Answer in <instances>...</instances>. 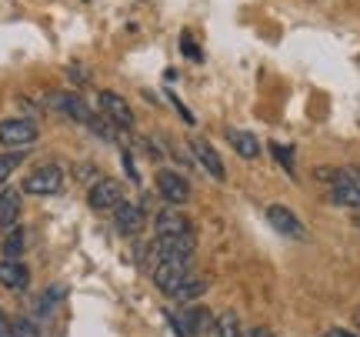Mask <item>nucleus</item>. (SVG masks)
Wrapping results in <instances>:
<instances>
[{"mask_svg":"<svg viewBox=\"0 0 360 337\" xmlns=\"http://www.w3.org/2000/svg\"><path fill=\"white\" fill-rule=\"evenodd\" d=\"M114 224H117V231L120 234H127V237H134V234H141L143 231V210L137 208V204H117L114 208Z\"/></svg>","mask_w":360,"mask_h":337,"instance_id":"f8f14e48","label":"nucleus"},{"mask_svg":"<svg viewBox=\"0 0 360 337\" xmlns=\"http://www.w3.org/2000/svg\"><path fill=\"white\" fill-rule=\"evenodd\" d=\"M30 284V271L17 257H4L0 260V287L7 291H24Z\"/></svg>","mask_w":360,"mask_h":337,"instance_id":"ddd939ff","label":"nucleus"},{"mask_svg":"<svg viewBox=\"0 0 360 337\" xmlns=\"http://www.w3.org/2000/svg\"><path fill=\"white\" fill-rule=\"evenodd\" d=\"M13 337H40V334H37V327H34V321L20 317V321H13Z\"/></svg>","mask_w":360,"mask_h":337,"instance_id":"5701e85b","label":"nucleus"},{"mask_svg":"<svg viewBox=\"0 0 360 337\" xmlns=\"http://www.w3.org/2000/svg\"><path fill=\"white\" fill-rule=\"evenodd\" d=\"M20 250H24V231L13 227L11 237L4 241V257H20Z\"/></svg>","mask_w":360,"mask_h":337,"instance_id":"4be33fe9","label":"nucleus"},{"mask_svg":"<svg viewBox=\"0 0 360 337\" xmlns=\"http://www.w3.org/2000/svg\"><path fill=\"white\" fill-rule=\"evenodd\" d=\"M247 337H277V334H274L270 327H254V331H250Z\"/></svg>","mask_w":360,"mask_h":337,"instance_id":"bb28decb","label":"nucleus"},{"mask_svg":"<svg viewBox=\"0 0 360 337\" xmlns=\"http://www.w3.org/2000/svg\"><path fill=\"white\" fill-rule=\"evenodd\" d=\"M150 274H154V284L164 291V294H174L187 277H191V257H167L160 260V264H154L150 267Z\"/></svg>","mask_w":360,"mask_h":337,"instance_id":"20e7f679","label":"nucleus"},{"mask_svg":"<svg viewBox=\"0 0 360 337\" xmlns=\"http://www.w3.org/2000/svg\"><path fill=\"white\" fill-rule=\"evenodd\" d=\"M7 334H13V321L4 314V307H0V337H7Z\"/></svg>","mask_w":360,"mask_h":337,"instance_id":"a878e982","label":"nucleus"},{"mask_svg":"<svg viewBox=\"0 0 360 337\" xmlns=\"http://www.w3.org/2000/svg\"><path fill=\"white\" fill-rule=\"evenodd\" d=\"M34 141H37L34 120H27V117L0 120V144H4V147H27V144H34Z\"/></svg>","mask_w":360,"mask_h":337,"instance_id":"39448f33","label":"nucleus"},{"mask_svg":"<svg viewBox=\"0 0 360 337\" xmlns=\"http://www.w3.org/2000/svg\"><path fill=\"white\" fill-rule=\"evenodd\" d=\"M154 231L157 234H193V224H191V217L174 204V208H164L154 217Z\"/></svg>","mask_w":360,"mask_h":337,"instance_id":"9b49d317","label":"nucleus"},{"mask_svg":"<svg viewBox=\"0 0 360 337\" xmlns=\"http://www.w3.org/2000/svg\"><path fill=\"white\" fill-rule=\"evenodd\" d=\"M267 221L270 227L277 234H283V237H290V241H304L307 237V227L297 221V214L290 208H283V204H270L267 208Z\"/></svg>","mask_w":360,"mask_h":337,"instance_id":"0eeeda50","label":"nucleus"},{"mask_svg":"<svg viewBox=\"0 0 360 337\" xmlns=\"http://www.w3.org/2000/svg\"><path fill=\"white\" fill-rule=\"evenodd\" d=\"M157 191H160V197L167 204H177V208L191 201V181L184 174H177V170H160L157 174Z\"/></svg>","mask_w":360,"mask_h":337,"instance_id":"423d86ee","label":"nucleus"},{"mask_svg":"<svg viewBox=\"0 0 360 337\" xmlns=\"http://www.w3.org/2000/svg\"><path fill=\"white\" fill-rule=\"evenodd\" d=\"M330 201L337 208H347L360 214V187L357 184H330Z\"/></svg>","mask_w":360,"mask_h":337,"instance_id":"dca6fc26","label":"nucleus"},{"mask_svg":"<svg viewBox=\"0 0 360 337\" xmlns=\"http://www.w3.org/2000/svg\"><path fill=\"white\" fill-rule=\"evenodd\" d=\"M191 147H193V154H197V160H200V167H204L207 174L214 177V181H224V177H227V170H224V164H220L217 151H214V147H210L204 137H193Z\"/></svg>","mask_w":360,"mask_h":337,"instance_id":"4468645a","label":"nucleus"},{"mask_svg":"<svg viewBox=\"0 0 360 337\" xmlns=\"http://www.w3.org/2000/svg\"><path fill=\"white\" fill-rule=\"evenodd\" d=\"M60 187H64V170L57 164H40L37 170H30L24 177V194H34V197L60 194Z\"/></svg>","mask_w":360,"mask_h":337,"instance_id":"7ed1b4c3","label":"nucleus"},{"mask_svg":"<svg viewBox=\"0 0 360 337\" xmlns=\"http://www.w3.org/2000/svg\"><path fill=\"white\" fill-rule=\"evenodd\" d=\"M60 298H64V284H53L51 291H47V294H44V298L37 300V314H40V317H44V314H51V311H53V304H57Z\"/></svg>","mask_w":360,"mask_h":337,"instance_id":"412c9836","label":"nucleus"},{"mask_svg":"<svg viewBox=\"0 0 360 337\" xmlns=\"http://www.w3.org/2000/svg\"><path fill=\"white\" fill-rule=\"evenodd\" d=\"M170 324L177 331V337H214V324L217 317L207 311V307H187L180 314H170Z\"/></svg>","mask_w":360,"mask_h":337,"instance_id":"f03ea898","label":"nucleus"},{"mask_svg":"<svg viewBox=\"0 0 360 337\" xmlns=\"http://www.w3.org/2000/svg\"><path fill=\"white\" fill-rule=\"evenodd\" d=\"M20 217V191H0V227H13Z\"/></svg>","mask_w":360,"mask_h":337,"instance_id":"f3484780","label":"nucleus"},{"mask_svg":"<svg viewBox=\"0 0 360 337\" xmlns=\"http://www.w3.org/2000/svg\"><path fill=\"white\" fill-rule=\"evenodd\" d=\"M204 294H207V281H200V277H187L170 298L180 300V304H187V300H197V298H204Z\"/></svg>","mask_w":360,"mask_h":337,"instance_id":"a211bd4d","label":"nucleus"},{"mask_svg":"<svg viewBox=\"0 0 360 337\" xmlns=\"http://www.w3.org/2000/svg\"><path fill=\"white\" fill-rule=\"evenodd\" d=\"M47 104H51L53 110H60L64 117H70V120H80V124H87V127H90V120H94V114H90L87 107H84V101H80L77 94L57 91V94H51V101H47Z\"/></svg>","mask_w":360,"mask_h":337,"instance_id":"9d476101","label":"nucleus"},{"mask_svg":"<svg viewBox=\"0 0 360 337\" xmlns=\"http://www.w3.org/2000/svg\"><path fill=\"white\" fill-rule=\"evenodd\" d=\"M193 247H197L193 234H157L154 244L147 247V260L154 267V264H160V260H167V257H191Z\"/></svg>","mask_w":360,"mask_h":337,"instance_id":"f257e3e1","label":"nucleus"},{"mask_svg":"<svg viewBox=\"0 0 360 337\" xmlns=\"http://www.w3.org/2000/svg\"><path fill=\"white\" fill-rule=\"evenodd\" d=\"M24 157L27 154L20 151V147H17V151H11V154H0V187L11 181V174L20 167V160H24Z\"/></svg>","mask_w":360,"mask_h":337,"instance_id":"aec40b11","label":"nucleus"},{"mask_svg":"<svg viewBox=\"0 0 360 337\" xmlns=\"http://www.w3.org/2000/svg\"><path fill=\"white\" fill-rule=\"evenodd\" d=\"M214 337H244V331H240V317H237L233 311L217 314V324H214Z\"/></svg>","mask_w":360,"mask_h":337,"instance_id":"6ab92c4d","label":"nucleus"},{"mask_svg":"<svg viewBox=\"0 0 360 337\" xmlns=\"http://www.w3.org/2000/svg\"><path fill=\"white\" fill-rule=\"evenodd\" d=\"M270 151H274V157H277L283 167H287V174H294V157H290V151H287V147H281V144H270Z\"/></svg>","mask_w":360,"mask_h":337,"instance_id":"b1692460","label":"nucleus"},{"mask_svg":"<svg viewBox=\"0 0 360 337\" xmlns=\"http://www.w3.org/2000/svg\"><path fill=\"white\" fill-rule=\"evenodd\" d=\"M7 337H13V334H7Z\"/></svg>","mask_w":360,"mask_h":337,"instance_id":"c756f323","label":"nucleus"},{"mask_svg":"<svg viewBox=\"0 0 360 337\" xmlns=\"http://www.w3.org/2000/svg\"><path fill=\"white\" fill-rule=\"evenodd\" d=\"M323 337H350V334H344V331H330V334H323Z\"/></svg>","mask_w":360,"mask_h":337,"instance_id":"cd10ccee","label":"nucleus"},{"mask_svg":"<svg viewBox=\"0 0 360 337\" xmlns=\"http://www.w3.org/2000/svg\"><path fill=\"white\" fill-rule=\"evenodd\" d=\"M101 110L107 114V120L110 124H117V127H134V110H130V104L120 97V94L114 91H101Z\"/></svg>","mask_w":360,"mask_h":337,"instance_id":"6e6552de","label":"nucleus"},{"mask_svg":"<svg viewBox=\"0 0 360 337\" xmlns=\"http://www.w3.org/2000/svg\"><path fill=\"white\" fill-rule=\"evenodd\" d=\"M180 44H184V53H187V57H191V61H200V51H197V47H193L191 34H184V37H180Z\"/></svg>","mask_w":360,"mask_h":337,"instance_id":"393cba45","label":"nucleus"},{"mask_svg":"<svg viewBox=\"0 0 360 337\" xmlns=\"http://www.w3.org/2000/svg\"><path fill=\"white\" fill-rule=\"evenodd\" d=\"M357 324H360V314H357Z\"/></svg>","mask_w":360,"mask_h":337,"instance_id":"c85d7f7f","label":"nucleus"},{"mask_svg":"<svg viewBox=\"0 0 360 337\" xmlns=\"http://www.w3.org/2000/svg\"><path fill=\"white\" fill-rule=\"evenodd\" d=\"M227 141H231V147L240 157H244V160H254V157H260V141L254 137V134H250V130L231 127V130H227Z\"/></svg>","mask_w":360,"mask_h":337,"instance_id":"2eb2a0df","label":"nucleus"},{"mask_svg":"<svg viewBox=\"0 0 360 337\" xmlns=\"http://www.w3.org/2000/svg\"><path fill=\"white\" fill-rule=\"evenodd\" d=\"M87 204L94 210H114L117 204H120V184L110 181V177H101V181L87 191Z\"/></svg>","mask_w":360,"mask_h":337,"instance_id":"1a4fd4ad","label":"nucleus"}]
</instances>
